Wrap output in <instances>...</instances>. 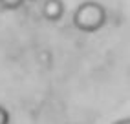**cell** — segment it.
<instances>
[{
    "mask_svg": "<svg viewBox=\"0 0 130 124\" xmlns=\"http://www.w3.org/2000/svg\"><path fill=\"white\" fill-rule=\"evenodd\" d=\"M106 22V11L99 2H83L73 11V26L84 33L101 29Z\"/></svg>",
    "mask_w": 130,
    "mask_h": 124,
    "instance_id": "6da1fadb",
    "label": "cell"
},
{
    "mask_svg": "<svg viewBox=\"0 0 130 124\" xmlns=\"http://www.w3.org/2000/svg\"><path fill=\"white\" fill-rule=\"evenodd\" d=\"M42 15H44V18H48L51 22L62 18V15H64L62 0H46V2L42 4Z\"/></svg>",
    "mask_w": 130,
    "mask_h": 124,
    "instance_id": "7a4b0ae2",
    "label": "cell"
},
{
    "mask_svg": "<svg viewBox=\"0 0 130 124\" xmlns=\"http://www.w3.org/2000/svg\"><path fill=\"white\" fill-rule=\"evenodd\" d=\"M26 0H0V6L4 9H19Z\"/></svg>",
    "mask_w": 130,
    "mask_h": 124,
    "instance_id": "3957f363",
    "label": "cell"
},
{
    "mask_svg": "<svg viewBox=\"0 0 130 124\" xmlns=\"http://www.w3.org/2000/svg\"><path fill=\"white\" fill-rule=\"evenodd\" d=\"M0 124H9V113L4 106H0Z\"/></svg>",
    "mask_w": 130,
    "mask_h": 124,
    "instance_id": "277c9868",
    "label": "cell"
},
{
    "mask_svg": "<svg viewBox=\"0 0 130 124\" xmlns=\"http://www.w3.org/2000/svg\"><path fill=\"white\" fill-rule=\"evenodd\" d=\"M114 124H130V119H121V120H116Z\"/></svg>",
    "mask_w": 130,
    "mask_h": 124,
    "instance_id": "5b68a950",
    "label": "cell"
}]
</instances>
